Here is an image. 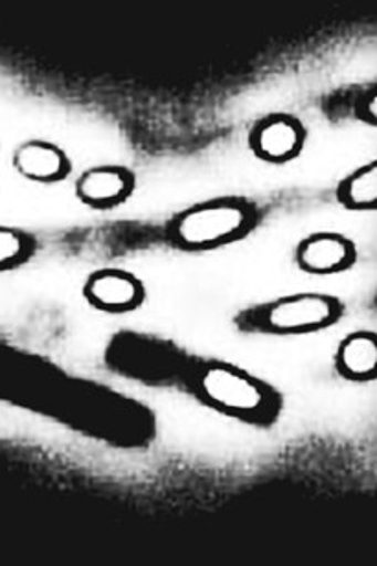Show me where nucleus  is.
I'll use <instances>...</instances> for the list:
<instances>
[{
	"mask_svg": "<svg viewBox=\"0 0 377 566\" xmlns=\"http://www.w3.org/2000/svg\"><path fill=\"white\" fill-rule=\"evenodd\" d=\"M252 224V210L241 199H219L193 208L181 219L179 235L190 245H219L240 238Z\"/></svg>",
	"mask_w": 377,
	"mask_h": 566,
	"instance_id": "f257e3e1",
	"label": "nucleus"
},
{
	"mask_svg": "<svg viewBox=\"0 0 377 566\" xmlns=\"http://www.w3.org/2000/svg\"><path fill=\"white\" fill-rule=\"evenodd\" d=\"M337 300L326 294H291L274 300L260 311V322L269 332L304 333L328 326L341 315Z\"/></svg>",
	"mask_w": 377,
	"mask_h": 566,
	"instance_id": "f03ea898",
	"label": "nucleus"
},
{
	"mask_svg": "<svg viewBox=\"0 0 377 566\" xmlns=\"http://www.w3.org/2000/svg\"><path fill=\"white\" fill-rule=\"evenodd\" d=\"M202 390L218 407L235 415H258L269 405L268 388L232 366L210 368L202 377Z\"/></svg>",
	"mask_w": 377,
	"mask_h": 566,
	"instance_id": "7ed1b4c3",
	"label": "nucleus"
},
{
	"mask_svg": "<svg viewBox=\"0 0 377 566\" xmlns=\"http://www.w3.org/2000/svg\"><path fill=\"white\" fill-rule=\"evenodd\" d=\"M306 140L302 122L291 115H269L252 127L251 147L258 157L284 163L301 151Z\"/></svg>",
	"mask_w": 377,
	"mask_h": 566,
	"instance_id": "20e7f679",
	"label": "nucleus"
},
{
	"mask_svg": "<svg viewBox=\"0 0 377 566\" xmlns=\"http://www.w3.org/2000/svg\"><path fill=\"white\" fill-rule=\"evenodd\" d=\"M356 258V247L345 235L318 232L302 241L296 249V262L313 274H332L348 268Z\"/></svg>",
	"mask_w": 377,
	"mask_h": 566,
	"instance_id": "39448f33",
	"label": "nucleus"
},
{
	"mask_svg": "<svg viewBox=\"0 0 377 566\" xmlns=\"http://www.w3.org/2000/svg\"><path fill=\"white\" fill-rule=\"evenodd\" d=\"M341 370L350 377L373 376L377 366L376 337L370 333H354L345 338L337 352Z\"/></svg>",
	"mask_w": 377,
	"mask_h": 566,
	"instance_id": "423d86ee",
	"label": "nucleus"
},
{
	"mask_svg": "<svg viewBox=\"0 0 377 566\" xmlns=\"http://www.w3.org/2000/svg\"><path fill=\"white\" fill-rule=\"evenodd\" d=\"M341 201L350 208H373L377 201V166L367 164L348 175L337 191Z\"/></svg>",
	"mask_w": 377,
	"mask_h": 566,
	"instance_id": "0eeeda50",
	"label": "nucleus"
},
{
	"mask_svg": "<svg viewBox=\"0 0 377 566\" xmlns=\"http://www.w3.org/2000/svg\"><path fill=\"white\" fill-rule=\"evenodd\" d=\"M127 188L126 175L118 169H96L82 180L83 197L91 201H111L121 197Z\"/></svg>",
	"mask_w": 377,
	"mask_h": 566,
	"instance_id": "6e6552de",
	"label": "nucleus"
},
{
	"mask_svg": "<svg viewBox=\"0 0 377 566\" xmlns=\"http://www.w3.org/2000/svg\"><path fill=\"white\" fill-rule=\"evenodd\" d=\"M93 294L102 304L124 305L137 298V287L132 280L118 274H107L93 283Z\"/></svg>",
	"mask_w": 377,
	"mask_h": 566,
	"instance_id": "1a4fd4ad",
	"label": "nucleus"
},
{
	"mask_svg": "<svg viewBox=\"0 0 377 566\" xmlns=\"http://www.w3.org/2000/svg\"><path fill=\"white\" fill-rule=\"evenodd\" d=\"M24 164L32 174L43 175V177L44 175H55L63 168L60 155L49 147H32L24 155Z\"/></svg>",
	"mask_w": 377,
	"mask_h": 566,
	"instance_id": "9d476101",
	"label": "nucleus"
}]
</instances>
